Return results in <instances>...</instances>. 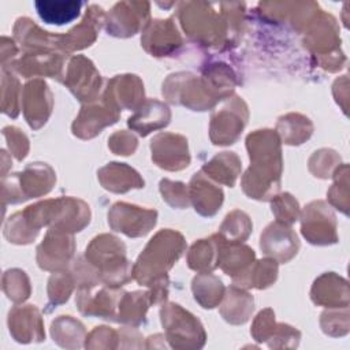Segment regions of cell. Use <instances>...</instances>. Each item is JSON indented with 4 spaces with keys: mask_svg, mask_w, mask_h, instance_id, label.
<instances>
[{
    "mask_svg": "<svg viewBox=\"0 0 350 350\" xmlns=\"http://www.w3.org/2000/svg\"><path fill=\"white\" fill-rule=\"evenodd\" d=\"M34 5L45 23L64 25L79 15L83 3L78 0H40Z\"/></svg>",
    "mask_w": 350,
    "mask_h": 350,
    "instance_id": "obj_20",
    "label": "cell"
},
{
    "mask_svg": "<svg viewBox=\"0 0 350 350\" xmlns=\"http://www.w3.org/2000/svg\"><path fill=\"white\" fill-rule=\"evenodd\" d=\"M152 157L159 167L165 170H182L187 167L190 157L187 141L182 135L159 134L152 141Z\"/></svg>",
    "mask_w": 350,
    "mask_h": 350,
    "instance_id": "obj_10",
    "label": "cell"
},
{
    "mask_svg": "<svg viewBox=\"0 0 350 350\" xmlns=\"http://www.w3.org/2000/svg\"><path fill=\"white\" fill-rule=\"evenodd\" d=\"M272 211L279 220L291 223L298 216V202L290 194H283L272 204Z\"/></svg>",
    "mask_w": 350,
    "mask_h": 350,
    "instance_id": "obj_35",
    "label": "cell"
},
{
    "mask_svg": "<svg viewBox=\"0 0 350 350\" xmlns=\"http://www.w3.org/2000/svg\"><path fill=\"white\" fill-rule=\"evenodd\" d=\"M3 134L7 138L8 146L12 150V153L15 154V157L18 160H22L27 154V149H29L26 135L15 127H5L3 130Z\"/></svg>",
    "mask_w": 350,
    "mask_h": 350,
    "instance_id": "obj_37",
    "label": "cell"
},
{
    "mask_svg": "<svg viewBox=\"0 0 350 350\" xmlns=\"http://www.w3.org/2000/svg\"><path fill=\"white\" fill-rule=\"evenodd\" d=\"M150 4L146 1L116 3L107 16V31L116 37L134 36L149 22Z\"/></svg>",
    "mask_w": 350,
    "mask_h": 350,
    "instance_id": "obj_6",
    "label": "cell"
},
{
    "mask_svg": "<svg viewBox=\"0 0 350 350\" xmlns=\"http://www.w3.org/2000/svg\"><path fill=\"white\" fill-rule=\"evenodd\" d=\"M52 109V94L41 81L29 82L23 90V112L33 129H40Z\"/></svg>",
    "mask_w": 350,
    "mask_h": 350,
    "instance_id": "obj_15",
    "label": "cell"
},
{
    "mask_svg": "<svg viewBox=\"0 0 350 350\" xmlns=\"http://www.w3.org/2000/svg\"><path fill=\"white\" fill-rule=\"evenodd\" d=\"M109 146L116 154H130L137 148V139L134 135L127 134L124 131H119L113 134L109 139Z\"/></svg>",
    "mask_w": 350,
    "mask_h": 350,
    "instance_id": "obj_38",
    "label": "cell"
},
{
    "mask_svg": "<svg viewBox=\"0 0 350 350\" xmlns=\"http://www.w3.org/2000/svg\"><path fill=\"white\" fill-rule=\"evenodd\" d=\"M107 94H111V105L134 108L144 97L142 82L135 75H119L108 85Z\"/></svg>",
    "mask_w": 350,
    "mask_h": 350,
    "instance_id": "obj_21",
    "label": "cell"
},
{
    "mask_svg": "<svg viewBox=\"0 0 350 350\" xmlns=\"http://www.w3.org/2000/svg\"><path fill=\"white\" fill-rule=\"evenodd\" d=\"M3 282H4V291L7 293L10 299L23 301L29 297L30 287H29V280L25 272L19 269L7 271L3 278Z\"/></svg>",
    "mask_w": 350,
    "mask_h": 350,
    "instance_id": "obj_32",
    "label": "cell"
},
{
    "mask_svg": "<svg viewBox=\"0 0 350 350\" xmlns=\"http://www.w3.org/2000/svg\"><path fill=\"white\" fill-rule=\"evenodd\" d=\"M185 242L180 234L165 230L156 234L150 239L145 250L141 253L134 275L139 283L164 288V273L180 257Z\"/></svg>",
    "mask_w": 350,
    "mask_h": 350,
    "instance_id": "obj_3",
    "label": "cell"
},
{
    "mask_svg": "<svg viewBox=\"0 0 350 350\" xmlns=\"http://www.w3.org/2000/svg\"><path fill=\"white\" fill-rule=\"evenodd\" d=\"M247 119L245 103L235 97L230 105L212 116L211 138L216 145L232 144L242 131Z\"/></svg>",
    "mask_w": 350,
    "mask_h": 350,
    "instance_id": "obj_9",
    "label": "cell"
},
{
    "mask_svg": "<svg viewBox=\"0 0 350 350\" xmlns=\"http://www.w3.org/2000/svg\"><path fill=\"white\" fill-rule=\"evenodd\" d=\"M72 288V283L68 275H55L49 280V297L55 302L67 301Z\"/></svg>",
    "mask_w": 350,
    "mask_h": 350,
    "instance_id": "obj_36",
    "label": "cell"
},
{
    "mask_svg": "<svg viewBox=\"0 0 350 350\" xmlns=\"http://www.w3.org/2000/svg\"><path fill=\"white\" fill-rule=\"evenodd\" d=\"M243 3H205V1H182L178 7V15L185 31L194 40L213 42L238 26L242 18Z\"/></svg>",
    "mask_w": 350,
    "mask_h": 350,
    "instance_id": "obj_2",
    "label": "cell"
},
{
    "mask_svg": "<svg viewBox=\"0 0 350 350\" xmlns=\"http://www.w3.org/2000/svg\"><path fill=\"white\" fill-rule=\"evenodd\" d=\"M118 120V112L115 108L104 107H86L82 109L79 116L75 119L72 126L74 134L81 138H92L100 130L108 124H112Z\"/></svg>",
    "mask_w": 350,
    "mask_h": 350,
    "instance_id": "obj_17",
    "label": "cell"
},
{
    "mask_svg": "<svg viewBox=\"0 0 350 350\" xmlns=\"http://www.w3.org/2000/svg\"><path fill=\"white\" fill-rule=\"evenodd\" d=\"M170 111L167 105L156 100L146 101L139 111L129 119V126L141 135L149 134L152 130L164 127L170 122Z\"/></svg>",
    "mask_w": 350,
    "mask_h": 350,
    "instance_id": "obj_18",
    "label": "cell"
},
{
    "mask_svg": "<svg viewBox=\"0 0 350 350\" xmlns=\"http://www.w3.org/2000/svg\"><path fill=\"white\" fill-rule=\"evenodd\" d=\"M104 22V10L97 4H90L82 22L71 29L67 34L59 36V46L67 48L70 51L89 46L96 40V36Z\"/></svg>",
    "mask_w": 350,
    "mask_h": 350,
    "instance_id": "obj_11",
    "label": "cell"
},
{
    "mask_svg": "<svg viewBox=\"0 0 350 350\" xmlns=\"http://www.w3.org/2000/svg\"><path fill=\"white\" fill-rule=\"evenodd\" d=\"M124 245L112 235H100L86 249L92 264L101 269L103 280L109 284H122L129 280V262L124 257Z\"/></svg>",
    "mask_w": 350,
    "mask_h": 350,
    "instance_id": "obj_4",
    "label": "cell"
},
{
    "mask_svg": "<svg viewBox=\"0 0 350 350\" xmlns=\"http://www.w3.org/2000/svg\"><path fill=\"white\" fill-rule=\"evenodd\" d=\"M278 129L287 144H301L312 134V124L309 119L294 113L282 118L278 123Z\"/></svg>",
    "mask_w": 350,
    "mask_h": 350,
    "instance_id": "obj_27",
    "label": "cell"
},
{
    "mask_svg": "<svg viewBox=\"0 0 350 350\" xmlns=\"http://www.w3.org/2000/svg\"><path fill=\"white\" fill-rule=\"evenodd\" d=\"M204 170L219 182L232 186L239 174L241 163L234 153L224 152L217 154Z\"/></svg>",
    "mask_w": 350,
    "mask_h": 350,
    "instance_id": "obj_25",
    "label": "cell"
},
{
    "mask_svg": "<svg viewBox=\"0 0 350 350\" xmlns=\"http://www.w3.org/2000/svg\"><path fill=\"white\" fill-rule=\"evenodd\" d=\"M215 243L202 239L193 245L189 253V265L193 269L206 271L216 267V254H215Z\"/></svg>",
    "mask_w": 350,
    "mask_h": 350,
    "instance_id": "obj_29",
    "label": "cell"
},
{
    "mask_svg": "<svg viewBox=\"0 0 350 350\" xmlns=\"http://www.w3.org/2000/svg\"><path fill=\"white\" fill-rule=\"evenodd\" d=\"M161 193L163 198L167 200L168 204L172 206H186L187 205V194L186 187L183 183L179 182H170L167 179L161 180Z\"/></svg>",
    "mask_w": 350,
    "mask_h": 350,
    "instance_id": "obj_34",
    "label": "cell"
},
{
    "mask_svg": "<svg viewBox=\"0 0 350 350\" xmlns=\"http://www.w3.org/2000/svg\"><path fill=\"white\" fill-rule=\"evenodd\" d=\"M67 85L79 100H93L100 89V74L96 71L90 60L83 56H78L70 63Z\"/></svg>",
    "mask_w": 350,
    "mask_h": 350,
    "instance_id": "obj_13",
    "label": "cell"
},
{
    "mask_svg": "<svg viewBox=\"0 0 350 350\" xmlns=\"http://www.w3.org/2000/svg\"><path fill=\"white\" fill-rule=\"evenodd\" d=\"M191 198L196 211L204 216H212L221 205L223 193L220 189L205 180L201 174H196L191 180Z\"/></svg>",
    "mask_w": 350,
    "mask_h": 350,
    "instance_id": "obj_22",
    "label": "cell"
},
{
    "mask_svg": "<svg viewBox=\"0 0 350 350\" xmlns=\"http://www.w3.org/2000/svg\"><path fill=\"white\" fill-rule=\"evenodd\" d=\"M253 258L254 253L247 246H231L230 249L223 247L219 264L221 265L224 272H227V275H231L234 278L239 276L238 279H241Z\"/></svg>",
    "mask_w": 350,
    "mask_h": 350,
    "instance_id": "obj_24",
    "label": "cell"
},
{
    "mask_svg": "<svg viewBox=\"0 0 350 350\" xmlns=\"http://www.w3.org/2000/svg\"><path fill=\"white\" fill-rule=\"evenodd\" d=\"M14 33L16 40H19L26 46H44L55 44L59 46V36H52L48 31L41 30L29 18H19L14 26Z\"/></svg>",
    "mask_w": 350,
    "mask_h": 350,
    "instance_id": "obj_23",
    "label": "cell"
},
{
    "mask_svg": "<svg viewBox=\"0 0 350 350\" xmlns=\"http://www.w3.org/2000/svg\"><path fill=\"white\" fill-rule=\"evenodd\" d=\"M157 213L154 211L142 209L135 205L118 202L108 213L111 227L129 237H141L150 231L156 224Z\"/></svg>",
    "mask_w": 350,
    "mask_h": 350,
    "instance_id": "obj_8",
    "label": "cell"
},
{
    "mask_svg": "<svg viewBox=\"0 0 350 350\" xmlns=\"http://www.w3.org/2000/svg\"><path fill=\"white\" fill-rule=\"evenodd\" d=\"M278 267L275 261L264 260L258 261L254 271L252 269V273H246L245 278L239 282L242 286H254L257 288H262L269 286L276 279Z\"/></svg>",
    "mask_w": 350,
    "mask_h": 350,
    "instance_id": "obj_31",
    "label": "cell"
},
{
    "mask_svg": "<svg viewBox=\"0 0 350 350\" xmlns=\"http://www.w3.org/2000/svg\"><path fill=\"white\" fill-rule=\"evenodd\" d=\"M250 228H252V224L249 217L243 212L235 211L226 217L220 230H221V235L227 241L230 239L231 242H237V241L245 239L249 235Z\"/></svg>",
    "mask_w": 350,
    "mask_h": 350,
    "instance_id": "obj_30",
    "label": "cell"
},
{
    "mask_svg": "<svg viewBox=\"0 0 350 350\" xmlns=\"http://www.w3.org/2000/svg\"><path fill=\"white\" fill-rule=\"evenodd\" d=\"M18 81L3 71V111L15 118L18 115Z\"/></svg>",
    "mask_w": 350,
    "mask_h": 350,
    "instance_id": "obj_33",
    "label": "cell"
},
{
    "mask_svg": "<svg viewBox=\"0 0 350 350\" xmlns=\"http://www.w3.org/2000/svg\"><path fill=\"white\" fill-rule=\"evenodd\" d=\"M142 44L152 55L161 56L176 49L182 40L171 19H154L145 26Z\"/></svg>",
    "mask_w": 350,
    "mask_h": 350,
    "instance_id": "obj_12",
    "label": "cell"
},
{
    "mask_svg": "<svg viewBox=\"0 0 350 350\" xmlns=\"http://www.w3.org/2000/svg\"><path fill=\"white\" fill-rule=\"evenodd\" d=\"M253 309V299L249 294L237 288H230L226 304L223 306V314L227 320L245 321L247 314Z\"/></svg>",
    "mask_w": 350,
    "mask_h": 350,
    "instance_id": "obj_28",
    "label": "cell"
},
{
    "mask_svg": "<svg viewBox=\"0 0 350 350\" xmlns=\"http://www.w3.org/2000/svg\"><path fill=\"white\" fill-rule=\"evenodd\" d=\"M101 185L115 193H124L133 187H142L144 180L138 172L122 163H111L98 172Z\"/></svg>",
    "mask_w": 350,
    "mask_h": 350,
    "instance_id": "obj_19",
    "label": "cell"
},
{
    "mask_svg": "<svg viewBox=\"0 0 350 350\" xmlns=\"http://www.w3.org/2000/svg\"><path fill=\"white\" fill-rule=\"evenodd\" d=\"M11 180H14L16 186L3 182L4 201L19 202L48 193L55 182V172L46 164L34 163L30 164L22 174H15Z\"/></svg>",
    "mask_w": 350,
    "mask_h": 350,
    "instance_id": "obj_5",
    "label": "cell"
},
{
    "mask_svg": "<svg viewBox=\"0 0 350 350\" xmlns=\"http://www.w3.org/2000/svg\"><path fill=\"white\" fill-rule=\"evenodd\" d=\"M253 165L243 178V190L253 198L265 200L279 189L282 170L279 138L271 130H258L247 137Z\"/></svg>",
    "mask_w": 350,
    "mask_h": 350,
    "instance_id": "obj_1",
    "label": "cell"
},
{
    "mask_svg": "<svg viewBox=\"0 0 350 350\" xmlns=\"http://www.w3.org/2000/svg\"><path fill=\"white\" fill-rule=\"evenodd\" d=\"M193 291L196 294V299H198L204 308H212L220 301L223 295V286L216 276L200 275L193 280Z\"/></svg>",
    "mask_w": 350,
    "mask_h": 350,
    "instance_id": "obj_26",
    "label": "cell"
},
{
    "mask_svg": "<svg viewBox=\"0 0 350 350\" xmlns=\"http://www.w3.org/2000/svg\"><path fill=\"white\" fill-rule=\"evenodd\" d=\"M60 231L62 230L49 231L38 247L37 260L44 269L62 268L74 253L72 238Z\"/></svg>",
    "mask_w": 350,
    "mask_h": 350,
    "instance_id": "obj_14",
    "label": "cell"
},
{
    "mask_svg": "<svg viewBox=\"0 0 350 350\" xmlns=\"http://www.w3.org/2000/svg\"><path fill=\"white\" fill-rule=\"evenodd\" d=\"M336 221L328 206L316 201L306 206L302 216V234L310 243L328 245L336 242Z\"/></svg>",
    "mask_w": 350,
    "mask_h": 350,
    "instance_id": "obj_7",
    "label": "cell"
},
{
    "mask_svg": "<svg viewBox=\"0 0 350 350\" xmlns=\"http://www.w3.org/2000/svg\"><path fill=\"white\" fill-rule=\"evenodd\" d=\"M298 238L291 228L272 223L261 235V249L278 258L279 261H288L298 250Z\"/></svg>",
    "mask_w": 350,
    "mask_h": 350,
    "instance_id": "obj_16",
    "label": "cell"
}]
</instances>
